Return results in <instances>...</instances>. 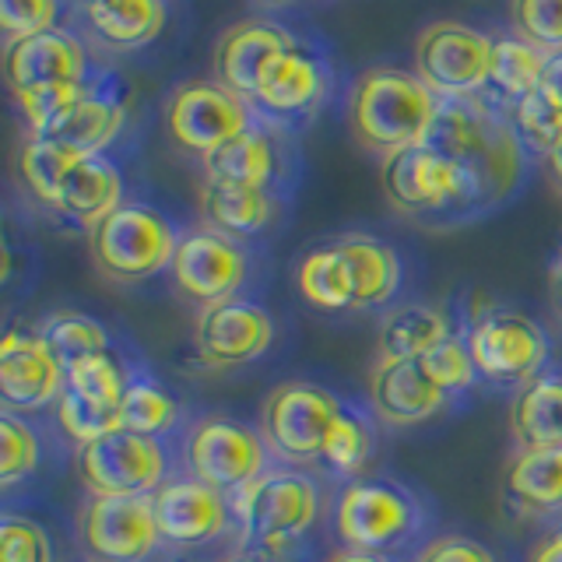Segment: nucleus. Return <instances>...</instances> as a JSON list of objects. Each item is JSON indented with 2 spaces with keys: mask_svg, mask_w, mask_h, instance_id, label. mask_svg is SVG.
I'll return each mask as SVG.
<instances>
[{
  "mask_svg": "<svg viewBox=\"0 0 562 562\" xmlns=\"http://www.w3.org/2000/svg\"><path fill=\"white\" fill-rule=\"evenodd\" d=\"M509 14L524 43L544 53L562 49V0H514Z\"/></svg>",
  "mask_w": 562,
  "mask_h": 562,
  "instance_id": "ea45409f",
  "label": "nucleus"
},
{
  "mask_svg": "<svg viewBox=\"0 0 562 562\" xmlns=\"http://www.w3.org/2000/svg\"><path fill=\"white\" fill-rule=\"evenodd\" d=\"M492 40L461 22H432L415 43V67L439 99H474L488 88Z\"/></svg>",
  "mask_w": 562,
  "mask_h": 562,
  "instance_id": "9d476101",
  "label": "nucleus"
},
{
  "mask_svg": "<svg viewBox=\"0 0 562 562\" xmlns=\"http://www.w3.org/2000/svg\"><path fill=\"white\" fill-rule=\"evenodd\" d=\"M506 496L524 514H559L562 509V447L517 450L506 464Z\"/></svg>",
  "mask_w": 562,
  "mask_h": 562,
  "instance_id": "bb28decb",
  "label": "nucleus"
},
{
  "mask_svg": "<svg viewBox=\"0 0 562 562\" xmlns=\"http://www.w3.org/2000/svg\"><path fill=\"white\" fill-rule=\"evenodd\" d=\"M538 92L549 99L555 110H562V49L549 53L544 57V70H541V81H538Z\"/></svg>",
  "mask_w": 562,
  "mask_h": 562,
  "instance_id": "49530a36",
  "label": "nucleus"
},
{
  "mask_svg": "<svg viewBox=\"0 0 562 562\" xmlns=\"http://www.w3.org/2000/svg\"><path fill=\"white\" fill-rule=\"evenodd\" d=\"M268 453L260 429L233 415H204L187 436V474L236 496L268 471Z\"/></svg>",
  "mask_w": 562,
  "mask_h": 562,
  "instance_id": "1a4fd4ad",
  "label": "nucleus"
},
{
  "mask_svg": "<svg viewBox=\"0 0 562 562\" xmlns=\"http://www.w3.org/2000/svg\"><path fill=\"white\" fill-rule=\"evenodd\" d=\"M233 514L243 520V535L260 555H278L303 541L321 514V488L306 471L268 468L257 482L236 492Z\"/></svg>",
  "mask_w": 562,
  "mask_h": 562,
  "instance_id": "7ed1b4c3",
  "label": "nucleus"
},
{
  "mask_svg": "<svg viewBox=\"0 0 562 562\" xmlns=\"http://www.w3.org/2000/svg\"><path fill=\"white\" fill-rule=\"evenodd\" d=\"M509 426L520 450L562 447V376H538L509 404Z\"/></svg>",
  "mask_w": 562,
  "mask_h": 562,
  "instance_id": "cd10ccee",
  "label": "nucleus"
},
{
  "mask_svg": "<svg viewBox=\"0 0 562 562\" xmlns=\"http://www.w3.org/2000/svg\"><path fill=\"white\" fill-rule=\"evenodd\" d=\"M78 479L92 496H155L169 482V450L158 436L127 429L78 447Z\"/></svg>",
  "mask_w": 562,
  "mask_h": 562,
  "instance_id": "0eeeda50",
  "label": "nucleus"
},
{
  "mask_svg": "<svg viewBox=\"0 0 562 562\" xmlns=\"http://www.w3.org/2000/svg\"><path fill=\"white\" fill-rule=\"evenodd\" d=\"M78 158L81 155L60 148L57 140H46V137H32L29 134V140L22 145V155H18V169H22V180L32 190L35 201H43L46 207H57L60 187L67 180V172L75 169Z\"/></svg>",
  "mask_w": 562,
  "mask_h": 562,
  "instance_id": "473e14b6",
  "label": "nucleus"
},
{
  "mask_svg": "<svg viewBox=\"0 0 562 562\" xmlns=\"http://www.w3.org/2000/svg\"><path fill=\"white\" fill-rule=\"evenodd\" d=\"M123 204V176L120 169L110 162L105 155H88L78 158L75 169L67 172V180L60 187L57 198V215H64L67 222H75L81 228H92L113 215V211Z\"/></svg>",
  "mask_w": 562,
  "mask_h": 562,
  "instance_id": "4be33fe9",
  "label": "nucleus"
},
{
  "mask_svg": "<svg viewBox=\"0 0 562 562\" xmlns=\"http://www.w3.org/2000/svg\"><path fill=\"white\" fill-rule=\"evenodd\" d=\"M450 338V321L436 306H397L380 324V359H422Z\"/></svg>",
  "mask_w": 562,
  "mask_h": 562,
  "instance_id": "c85d7f7f",
  "label": "nucleus"
},
{
  "mask_svg": "<svg viewBox=\"0 0 562 562\" xmlns=\"http://www.w3.org/2000/svg\"><path fill=\"white\" fill-rule=\"evenodd\" d=\"M422 369H426V376L439 386L443 394H461L468 391V386L479 380V369H474V359H471V351H468V341L461 338H450L443 345H436L429 356H422L418 359Z\"/></svg>",
  "mask_w": 562,
  "mask_h": 562,
  "instance_id": "a19ab883",
  "label": "nucleus"
},
{
  "mask_svg": "<svg viewBox=\"0 0 562 562\" xmlns=\"http://www.w3.org/2000/svg\"><path fill=\"white\" fill-rule=\"evenodd\" d=\"M295 285H299V295H303L310 306L324 310V313H351L356 310L348 260H345L338 243L313 246V250L299 260Z\"/></svg>",
  "mask_w": 562,
  "mask_h": 562,
  "instance_id": "c756f323",
  "label": "nucleus"
},
{
  "mask_svg": "<svg viewBox=\"0 0 562 562\" xmlns=\"http://www.w3.org/2000/svg\"><path fill=\"white\" fill-rule=\"evenodd\" d=\"M57 422L78 447H85V443H92V439L120 429V404L88 401V397L64 386L60 397H57Z\"/></svg>",
  "mask_w": 562,
  "mask_h": 562,
  "instance_id": "e433bc0d",
  "label": "nucleus"
},
{
  "mask_svg": "<svg viewBox=\"0 0 562 562\" xmlns=\"http://www.w3.org/2000/svg\"><path fill=\"white\" fill-rule=\"evenodd\" d=\"M64 391V366L40 341V334L11 327L0 341V401L4 412H40L57 404Z\"/></svg>",
  "mask_w": 562,
  "mask_h": 562,
  "instance_id": "f3484780",
  "label": "nucleus"
},
{
  "mask_svg": "<svg viewBox=\"0 0 562 562\" xmlns=\"http://www.w3.org/2000/svg\"><path fill=\"white\" fill-rule=\"evenodd\" d=\"M57 14L60 0H0V25L8 29V40L57 29Z\"/></svg>",
  "mask_w": 562,
  "mask_h": 562,
  "instance_id": "37998d69",
  "label": "nucleus"
},
{
  "mask_svg": "<svg viewBox=\"0 0 562 562\" xmlns=\"http://www.w3.org/2000/svg\"><path fill=\"white\" fill-rule=\"evenodd\" d=\"M412 562H496V555L468 535H439L422 544Z\"/></svg>",
  "mask_w": 562,
  "mask_h": 562,
  "instance_id": "a18cd8bd",
  "label": "nucleus"
},
{
  "mask_svg": "<svg viewBox=\"0 0 562 562\" xmlns=\"http://www.w3.org/2000/svg\"><path fill=\"white\" fill-rule=\"evenodd\" d=\"M176 246H180V236L162 211L131 201H123L88 233V254H92L95 271L116 285H137L172 268Z\"/></svg>",
  "mask_w": 562,
  "mask_h": 562,
  "instance_id": "f03ea898",
  "label": "nucleus"
},
{
  "mask_svg": "<svg viewBox=\"0 0 562 562\" xmlns=\"http://www.w3.org/2000/svg\"><path fill=\"white\" fill-rule=\"evenodd\" d=\"M176 415L180 408H176L172 394L151 380H131L120 397V429L137 436H162L176 426Z\"/></svg>",
  "mask_w": 562,
  "mask_h": 562,
  "instance_id": "72a5a7b5",
  "label": "nucleus"
},
{
  "mask_svg": "<svg viewBox=\"0 0 562 562\" xmlns=\"http://www.w3.org/2000/svg\"><path fill=\"white\" fill-rule=\"evenodd\" d=\"M380 183L386 201L404 215H450V211L474 215L482 211V193L471 172L453 158L426 148L422 140L383 158Z\"/></svg>",
  "mask_w": 562,
  "mask_h": 562,
  "instance_id": "20e7f679",
  "label": "nucleus"
},
{
  "mask_svg": "<svg viewBox=\"0 0 562 562\" xmlns=\"http://www.w3.org/2000/svg\"><path fill=\"white\" fill-rule=\"evenodd\" d=\"M324 562H394V559L373 555V552H356V549H338V552H330Z\"/></svg>",
  "mask_w": 562,
  "mask_h": 562,
  "instance_id": "8fccbe9b",
  "label": "nucleus"
},
{
  "mask_svg": "<svg viewBox=\"0 0 562 562\" xmlns=\"http://www.w3.org/2000/svg\"><path fill=\"white\" fill-rule=\"evenodd\" d=\"M127 373L116 362L113 351H95V356H85L78 362L64 366V386L75 391L88 401L99 404H120L123 391H127Z\"/></svg>",
  "mask_w": 562,
  "mask_h": 562,
  "instance_id": "f704fd0d",
  "label": "nucleus"
},
{
  "mask_svg": "<svg viewBox=\"0 0 562 562\" xmlns=\"http://www.w3.org/2000/svg\"><path fill=\"white\" fill-rule=\"evenodd\" d=\"M369 453H373V429H369V422L359 412H351L345 404V412L338 415V422H334L327 432L321 461L334 474H356L366 468Z\"/></svg>",
  "mask_w": 562,
  "mask_h": 562,
  "instance_id": "c9c22d12",
  "label": "nucleus"
},
{
  "mask_svg": "<svg viewBox=\"0 0 562 562\" xmlns=\"http://www.w3.org/2000/svg\"><path fill=\"white\" fill-rule=\"evenodd\" d=\"M246 271H250V260H246L243 246L215 233V228H198V233L180 236L169 268L176 292L190 299V303H198L201 310L236 299Z\"/></svg>",
  "mask_w": 562,
  "mask_h": 562,
  "instance_id": "ddd939ff",
  "label": "nucleus"
},
{
  "mask_svg": "<svg viewBox=\"0 0 562 562\" xmlns=\"http://www.w3.org/2000/svg\"><path fill=\"white\" fill-rule=\"evenodd\" d=\"M422 527V506L408 488L380 479H351L338 506H334V531L345 549L386 555L408 544Z\"/></svg>",
  "mask_w": 562,
  "mask_h": 562,
  "instance_id": "39448f33",
  "label": "nucleus"
},
{
  "mask_svg": "<svg viewBox=\"0 0 562 562\" xmlns=\"http://www.w3.org/2000/svg\"><path fill=\"white\" fill-rule=\"evenodd\" d=\"M40 341L57 356L60 366H70L95 351H110V330H105L95 316H88L81 310H57L35 327Z\"/></svg>",
  "mask_w": 562,
  "mask_h": 562,
  "instance_id": "2f4dec72",
  "label": "nucleus"
},
{
  "mask_svg": "<svg viewBox=\"0 0 562 562\" xmlns=\"http://www.w3.org/2000/svg\"><path fill=\"white\" fill-rule=\"evenodd\" d=\"M201 162H204V176L215 183L268 190L278 172V148H274V137L254 123L250 131L225 140L215 151H207Z\"/></svg>",
  "mask_w": 562,
  "mask_h": 562,
  "instance_id": "a878e982",
  "label": "nucleus"
},
{
  "mask_svg": "<svg viewBox=\"0 0 562 562\" xmlns=\"http://www.w3.org/2000/svg\"><path fill=\"white\" fill-rule=\"evenodd\" d=\"M274 345L271 313L250 299H225L204 306L193 324V351L207 369H236L260 359Z\"/></svg>",
  "mask_w": 562,
  "mask_h": 562,
  "instance_id": "4468645a",
  "label": "nucleus"
},
{
  "mask_svg": "<svg viewBox=\"0 0 562 562\" xmlns=\"http://www.w3.org/2000/svg\"><path fill=\"white\" fill-rule=\"evenodd\" d=\"M509 123H514V131L524 140V148L541 151V155L562 137V110H555L538 88L509 105Z\"/></svg>",
  "mask_w": 562,
  "mask_h": 562,
  "instance_id": "58836bf2",
  "label": "nucleus"
},
{
  "mask_svg": "<svg viewBox=\"0 0 562 562\" xmlns=\"http://www.w3.org/2000/svg\"><path fill=\"white\" fill-rule=\"evenodd\" d=\"M78 531L95 562H148L162 544L151 496H92L81 506Z\"/></svg>",
  "mask_w": 562,
  "mask_h": 562,
  "instance_id": "f8f14e48",
  "label": "nucleus"
},
{
  "mask_svg": "<svg viewBox=\"0 0 562 562\" xmlns=\"http://www.w3.org/2000/svg\"><path fill=\"white\" fill-rule=\"evenodd\" d=\"M464 341L479 376L496 386H527L549 362V334L514 310L479 313Z\"/></svg>",
  "mask_w": 562,
  "mask_h": 562,
  "instance_id": "6e6552de",
  "label": "nucleus"
},
{
  "mask_svg": "<svg viewBox=\"0 0 562 562\" xmlns=\"http://www.w3.org/2000/svg\"><path fill=\"white\" fill-rule=\"evenodd\" d=\"M338 246L348 260L351 295H356V310L351 313L391 306L401 289V257L394 246L373 236H345L338 239Z\"/></svg>",
  "mask_w": 562,
  "mask_h": 562,
  "instance_id": "5701e85b",
  "label": "nucleus"
},
{
  "mask_svg": "<svg viewBox=\"0 0 562 562\" xmlns=\"http://www.w3.org/2000/svg\"><path fill=\"white\" fill-rule=\"evenodd\" d=\"M549 53L524 43V40H492V64H488V88H496V95L514 105L527 92H535L544 70Z\"/></svg>",
  "mask_w": 562,
  "mask_h": 562,
  "instance_id": "7c9ffc66",
  "label": "nucleus"
},
{
  "mask_svg": "<svg viewBox=\"0 0 562 562\" xmlns=\"http://www.w3.org/2000/svg\"><path fill=\"white\" fill-rule=\"evenodd\" d=\"M92 85H60V88H43V92L22 95L18 105H22V116L29 123V134L46 131L53 120H57L67 105H75Z\"/></svg>",
  "mask_w": 562,
  "mask_h": 562,
  "instance_id": "c03bdc74",
  "label": "nucleus"
},
{
  "mask_svg": "<svg viewBox=\"0 0 562 562\" xmlns=\"http://www.w3.org/2000/svg\"><path fill=\"white\" fill-rule=\"evenodd\" d=\"M218 562H274L271 555H260V552H239V555H225Z\"/></svg>",
  "mask_w": 562,
  "mask_h": 562,
  "instance_id": "3c124183",
  "label": "nucleus"
},
{
  "mask_svg": "<svg viewBox=\"0 0 562 562\" xmlns=\"http://www.w3.org/2000/svg\"><path fill=\"white\" fill-rule=\"evenodd\" d=\"M123 120H127V105H123V99H116L113 92H102V88H88V92L75 105H67L46 131L32 134V137L57 140L60 148L75 151L81 158L102 155L120 137Z\"/></svg>",
  "mask_w": 562,
  "mask_h": 562,
  "instance_id": "412c9836",
  "label": "nucleus"
},
{
  "mask_svg": "<svg viewBox=\"0 0 562 562\" xmlns=\"http://www.w3.org/2000/svg\"><path fill=\"white\" fill-rule=\"evenodd\" d=\"M92 35L110 49L148 46L166 25V0H81Z\"/></svg>",
  "mask_w": 562,
  "mask_h": 562,
  "instance_id": "b1692460",
  "label": "nucleus"
},
{
  "mask_svg": "<svg viewBox=\"0 0 562 562\" xmlns=\"http://www.w3.org/2000/svg\"><path fill=\"white\" fill-rule=\"evenodd\" d=\"M289 46H295L292 35L274 22L246 18V22L228 25L215 46V81L254 105L263 67Z\"/></svg>",
  "mask_w": 562,
  "mask_h": 562,
  "instance_id": "a211bd4d",
  "label": "nucleus"
},
{
  "mask_svg": "<svg viewBox=\"0 0 562 562\" xmlns=\"http://www.w3.org/2000/svg\"><path fill=\"white\" fill-rule=\"evenodd\" d=\"M4 75L14 99L60 85H88V60L78 35L64 29H46L22 40H8Z\"/></svg>",
  "mask_w": 562,
  "mask_h": 562,
  "instance_id": "dca6fc26",
  "label": "nucleus"
},
{
  "mask_svg": "<svg viewBox=\"0 0 562 562\" xmlns=\"http://www.w3.org/2000/svg\"><path fill=\"white\" fill-rule=\"evenodd\" d=\"M544 172H549L552 187L562 193V137L555 140L549 151H544Z\"/></svg>",
  "mask_w": 562,
  "mask_h": 562,
  "instance_id": "09e8293b",
  "label": "nucleus"
},
{
  "mask_svg": "<svg viewBox=\"0 0 562 562\" xmlns=\"http://www.w3.org/2000/svg\"><path fill=\"white\" fill-rule=\"evenodd\" d=\"M0 562H53L46 527L22 514L0 517Z\"/></svg>",
  "mask_w": 562,
  "mask_h": 562,
  "instance_id": "79ce46f5",
  "label": "nucleus"
},
{
  "mask_svg": "<svg viewBox=\"0 0 562 562\" xmlns=\"http://www.w3.org/2000/svg\"><path fill=\"white\" fill-rule=\"evenodd\" d=\"M254 127L250 102L228 92L218 81H183L176 85L166 105V131L180 148L193 155L215 151L225 140Z\"/></svg>",
  "mask_w": 562,
  "mask_h": 562,
  "instance_id": "9b49d317",
  "label": "nucleus"
},
{
  "mask_svg": "<svg viewBox=\"0 0 562 562\" xmlns=\"http://www.w3.org/2000/svg\"><path fill=\"white\" fill-rule=\"evenodd\" d=\"M40 436L25 418H18L14 412L0 415V485L11 488L25 474H32L40 468Z\"/></svg>",
  "mask_w": 562,
  "mask_h": 562,
  "instance_id": "4c0bfd02",
  "label": "nucleus"
},
{
  "mask_svg": "<svg viewBox=\"0 0 562 562\" xmlns=\"http://www.w3.org/2000/svg\"><path fill=\"white\" fill-rule=\"evenodd\" d=\"M345 412V401L310 380L278 383L260 404V436L281 461H321L330 426Z\"/></svg>",
  "mask_w": 562,
  "mask_h": 562,
  "instance_id": "423d86ee",
  "label": "nucleus"
},
{
  "mask_svg": "<svg viewBox=\"0 0 562 562\" xmlns=\"http://www.w3.org/2000/svg\"><path fill=\"white\" fill-rule=\"evenodd\" d=\"M201 218L207 228H215V233L228 239L257 236L274 218V198H271V190H260V187H233V183L204 180Z\"/></svg>",
  "mask_w": 562,
  "mask_h": 562,
  "instance_id": "393cba45",
  "label": "nucleus"
},
{
  "mask_svg": "<svg viewBox=\"0 0 562 562\" xmlns=\"http://www.w3.org/2000/svg\"><path fill=\"white\" fill-rule=\"evenodd\" d=\"M151 509L162 544L198 549V544H211L225 535L233 503H225V492L211 488L207 482L193 479V474H180V479H169L155 492Z\"/></svg>",
  "mask_w": 562,
  "mask_h": 562,
  "instance_id": "2eb2a0df",
  "label": "nucleus"
},
{
  "mask_svg": "<svg viewBox=\"0 0 562 562\" xmlns=\"http://www.w3.org/2000/svg\"><path fill=\"white\" fill-rule=\"evenodd\" d=\"M531 562H562V531L544 538L538 549L531 552Z\"/></svg>",
  "mask_w": 562,
  "mask_h": 562,
  "instance_id": "de8ad7c7",
  "label": "nucleus"
},
{
  "mask_svg": "<svg viewBox=\"0 0 562 562\" xmlns=\"http://www.w3.org/2000/svg\"><path fill=\"white\" fill-rule=\"evenodd\" d=\"M552 289H555L559 306H562V250H559V257H555V263H552Z\"/></svg>",
  "mask_w": 562,
  "mask_h": 562,
  "instance_id": "603ef678",
  "label": "nucleus"
},
{
  "mask_svg": "<svg viewBox=\"0 0 562 562\" xmlns=\"http://www.w3.org/2000/svg\"><path fill=\"white\" fill-rule=\"evenodd\" d=\"M439 95L401 67H373L359 75L348 99V127L356 140L383 158L426 137Z\"/></svg>",
  "mask_w": 562,
  "mask_h": 562,
  "instance_id": "f257e3e1",
  "label": "nucleus"
},
{
  "mask_svg": "<svg viewBox=\"0 0 562 562\" xmlns=\"http://www.w3.org/2000/svg\"><path fill=\"white\" fill-rule=\"evenodd\" d=\"M324 85H327L324 67L299 46H289L263 67L254 105L260 113H271L278 120L306 116L321 102Z\"/></svg>",
  "mask_w": 562,
  "mask_h": 562,
  "instance_id": "aec40b11",
  "label": "nucleus"
},
{
  "mask_svg": "<svg viewBox=\"0 0 562 562\" xmlns=\"http://www.w3.org/2000/svg\"><path fill=\"white\" fill-rule=\"evenodd\" d=\"M447 401L450 394L426 376L418 359H380L369 373V408L386 426H418Z\"/></svg>",
  "mask_w": 562,
  "mask_h": 562,
  "instance_id": "6ab92c4d",
  "label": "nucleus"
}]
</instances>
